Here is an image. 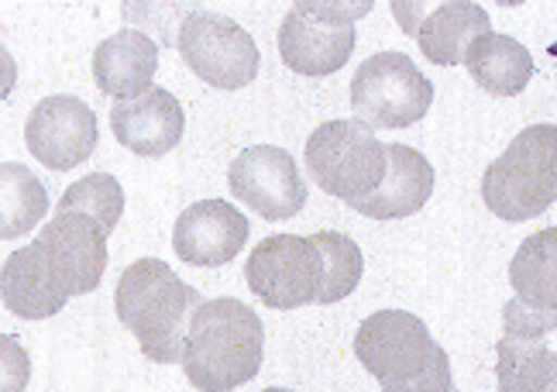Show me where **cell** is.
<instances>
[{"mask_svg": "<svg viewBox=\"0 0 557 392\" xmlns=\"http://www.w3.org/2000/svg\"><path fill=\"white\" fill-rule=\"evenodd\" d=\"M203 303L207 299L159 258H138L127 266L114 290L121 327L138 338L141 355L159 365L183 362L189 323Z\"/></svg>", "mask_w": 557, "mask_h": 392, "instance_id": "6da1fadb", "label": "cell"}, {"mask_svg": "<svg viewBox=\"0 0 557 392\" xmlns=\"http://www.w3.org/2000/svg\"><path fill=\"white\" fill-rule=\"evenodd\" d=\"M262 320L242 299H207L189 323L183 372L200 392H231L262 368Z\"/></svg>", "mask_w": 557, "mask_h": 392, "instance_id": "7a4b0ae2", "label": "cell"}, {"mask_svg": "<svg viewBox=\"0 0 557 392\" xmlns=\"http://www.w3.org/2000/svg\"><path fill=\"white\" fill-rule=\"evenodd\" d=\"M355 355L382 392H451V362L426 323L406 310H379L361 320Z\"/></svg>", "mask_w": 557, "mask_h": 392, "instance_id": "3957f363", "label": "cell"}, {"mask_svg": "<svg viewBox=\"0 0 557 392\" xmlns=\"http://www.w3.org/2000/svg\"><path fill=\"white\" fill-rule=\"evenodd\" d=\"M485 207L509 224L541 217L557 200V127L530 124L482 176Z\"/></svg>", "mask_w": 557, "mask_h": 392, "instance_id": "277c9868", "label": "cell"}, {"mask_svg": "<svg viewBox=\"0 0 557 392\" xmlns=\"http://www.w3.org/2000/svg\"><path fill=\"white\" fill-rule=\"evenodd\" d=\"M307 169L313 183L345 204H358L385 176V145L355 118L324 121L307 138Z\"/></svg>", "mask_w": 557, "mask_h": 392, "instance_id": "5b68a950", "label": "cell"}, {"mask_svg": "<svg viewBox=\"0 0 557 392\" xmlns=\"http://www.w3.org/2000/svg\"><path fill=\"white\" fill-rule=\"evenodd\" d=\"M434 100V83L403 52H379L358 65L351 79L355 121L375 127H410Z\"/></svg>", "mask_w": 557, "mask_h": 392, "instance_id": "8992f818", "label": "cell"}, {"mask_svg": "<svg viewBox=\"0 0 557 392\" xmlns=\"http://www.w3.org/2000/svg\"><path fill=\"white\" fill-rule=\"evenodd\" d=\"M372 4H293L278 28V56L299 76L337 73L355 52V21Z\"/></svg>", "mask_w": 557, "mask_h": 392, "instance_id": "52a82bcc", "label": "cell"}, {"mask_svg": "<svg viewBox=\"0 0 557 392\" xmlns=\"http://www.w3.org/2000/svg\"><path fill=\"white\" fill-rule=\"evenodd\" d=\"M248 290L272 310H296L320 303L324 290V258L313 237L275 234L248 255Z\"/></svg>", "mask_w": 557, "mask_h": 392, "instance_id": "ba28073f", "label": "cell"}, {"mask_svg": "<svg viewBox=\"0 0 557 392\" xmlns=\"http://www.w3.org/2000/svg\"><path fill=\"white\" fill-rule=\"evenodd\" d=\"M180 56L203 83L218 90H242L259 76V46L255 38L224 14L193 11L180 28Z\"/></svg>", "mask_w": 557, "mask_h": 392, "instance_id": "9c48e42d", "label": "cell"}, {"mask_svg": "<svg viewBox=\"0 0 557 392\" xmlns=\"http://www.w3.org/2000/svg\"><path fill=\"white\" fill-rule=\"evenodd\" d=\"M231 196L265 221H286L307 204V183L286 148L251 145L238 151L227 169Z\"/></svg>", "mask_w": 557, "mask_h": 392, "instance_id": "30bf717a", "label": "cell"}, {"mask_svg": "<svg viewBox=\"0 0 557 392\" xmlns=\"http://www.w3.org/2000/svg\"><path fill=\"white\" fill-rule=\"evenodd\" d=\"M97 118L79 97H46L25 127V145L32 156L55 172L83 166L97 148Z\"/></svg>", "mask_w": 557, "mask_h": 392, "instance_id": "8fae6325", "label": "cell"}, {"mask_svg": "<svg viewBox=\"0 0 557 392\" xmlns=\"http://www.w3.org/2000/svg\"><path fill=\"white\" fill-rule=\"evenodd\" d=\"M70 296L94 293L107 269V234L87 213H55L38 242Z\"/></svg>", "mask_w": 557, "mask_h": 392, "instance_id": "7c38bea8", "label": "cell"}, {"mask_svg": "<svg viewBox=\"0 0 557 392\" xmlns=\"http://www.w3.org/2000/svg\"><path fill=\"white\" fill-rule=\"evenodd\" d=\"M248 242V217L227 200H200L176 217L173 248L186 266H227Z\"/></svg>", "mask_w": 557, "mask_h": 392, "instance_id": "4fadbf2b", "label": "cell"}, {"mask_svg": "<svg viewBox=\"0 0 557 392\" xmlns=\"http://www.w3.org/2000/svg\"><path fill=\"white\" fill-rule=\"evenodd\" d=\"M183 107L180 100L162 90V86H152L132 100H117L111 107V131L114 138L135 151V156L145 159H159L165 151H173L183 138Z\"/></svg>", "mask_w": 557, "mask_h": 392, "instance_id": "5bb4252c", "label": "cell"}, {"mask_svg": "<svg viewBox=\"0 0 557 392\" xmlns=\"http://www.w3.org/2000/svg\"><path fill=\"white\" fill-rule=\"evenodd\" d=\"M434 193V169L420 151L410 145H385V176L382 183L366 196V200L351 204L358 213L375 217V221H396V217H410L423 210V204Z\"/></svg>", "mask_w": 557, "mask_h": 392, "instance_id": "9a60e30c", "label": "cell"}, {"mask_svg": "<svg viewBox=\"0 0 557 392\" xmlns=\"http://www.w3.org/2000/svg\"><path fill=\"white\" fill-rule=\"evenodd\" d=\"M156 70H159V46L145 32L124 28L111 38H103L94 52L97 90L114 100H132L145 90H152Z\"/></svg>", "mask_w": 557, "mask_h": 392, "instance_id": "2e32d148", "label": "cell"}, {"mask_svg": "<svg viewBox=\"0 0 557 392\" xmlns=\"http://www.w3.org/2000/svg\"><path fill=\"white\" fill-rule=\"evenodd\" d=\"M0 282H4V307L21 320L55 317L70 299V293L62 290L59 275L52 272L46 252L38 245L14 252L4 261V275H0Z\"/></svg>", "mask_w": 557, "mask_h": 392, "instance_id": "e0dca14e", "label": "cell"}, {"mask_svg": "<svg viewBox=\"0 0 557 392\" xmlns=\"http://www.w3.org/2000/svg\"><path fill=\"white\" fill-rule=\"evenodd\" d=\"M403 28L413 32L417 46L434 65H458L471 41L488 35V14L479 4H437L423 21H403Z\"/></svg>", "mask_w": 557, "mask_h": 392, "instance_id": "ac0fdd59", "label": "cell"}, {"mask_svg": "<svg viewBox=\"0 0 557 392\" xmlns=\"http://www.w3.org/2000/svg\"><path fill=\"white\" fill-rule=\"evenodd\" d=\"M465 65H468L471 79L492 97H517L527 90V83L533 76V59H530L527 46H520V41L509 35H496V32L471 41Z\"/></svg>", "mask_w": 557, "mask_h": 392, "instance_id": "d6986e66", "label": "cell"}, {"mask_svg": "<svg viewBox=\"0 0 557 392\" xmlns=\"http://www.w3.org/2000/svg\"><path fill=\"white\" fill-rule=\"evenodd\" d=\"M517 299L541 310H557V228L530 234L509 261Z\"/></svg>", "mask_w": 557, "mask_h": 392, "instance_id": "ffe728a7", "label": "cell"}, {"mask_svg": "<svg viewBox=\"0 0 557 392\" xmlns=\"http://www.w3.org/2000/svg\"><path fill=\"white\" fill-rule=\"evenodd\" d=\"M0 183H4V213H0V237L11 242V237L28 234L41 217L49 210V193L38 183L35 172H28L17 162L0 166Z\"/></svg>", "mask_w": 557, "mask_h": 392, "instance_id": "44dd1931", "label": "cell"}, {"mask_svg": "<svg viewBox=\"0 0 557 392\" xmlns=\"http://www.w3.org/2000/svg\"><path fill=\"white\" fill-rule=\"evenodd\" d=\"M55 213H87L103 228V234H111L124 213V189L114 176L107 172H94V176L76 180L62 200L55 204Z\"/></svg>", "mask_w": 557, "mask_h": 392, "instance_id": "7402d4cb", "label": "cell"}, {"mask_svg": "<svg viewBox=\"0 0 557 392\" xmlns=\"http://www.w3.org/2000/svg\"><path fill=\"white\" fill-rule=\"evenodd\" d=\"M310 237L320 258H324V290H320V303H337L351 296L361 282V269H366L358 245L341 231H317Z\"/></svg>", "mask_w": 557, "mask_h": 392, "instance_id": "603a6c76", "label": "cell"}, {"mask_svg": "<svg viewBox=\"0 0 557 392\" xmlns=\"http://www.w3.org/2000/svg\"><path fill=\"white\" fill-rule=\"evenodd\" d=\"M541 392H557V368H554V376L547 379V385H544Z\"/></svg>", "mask_w": 557, "mask_h": 392, "instance_id": "cb8c5ba5", "label": "cell"}, {"mask_svg": "<svg viewBox=\"0 0 557 392\" xmlns=\"http://www.w3.org/2000/svg\"><path fill=\"white\" fill-rule=\"evenodd\" d=\"M265 392H289V389H265Z\"/></svg>", "mask_w": 557, "mask_h": 392, "instance_id": "d4e9b609", "label": "cell"}, {"mask_svg": "<svg viewBox=\"0 0 557 392\" xmlns=\"http://www.w3.org/2000/svg\"><path fill=\"white\" fill-rule=\"evenodd\" d=\"M451 392H458V389H451Z\"/></svg>", "mask_w": 557, "mask_h": 392, "instance_id": "484cf974", "label": "cell"}]
</instances>
